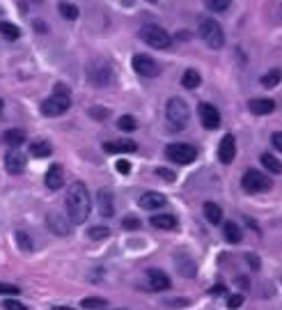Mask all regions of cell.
Returning a JSON list of instances; mask_svg holds the SVG:
<instances>
[{
    "mask_svg": "<svg viewBox=\"0 0 282 310\" xmlns=\"http://www.w3.org/2000/svg\"><path fill=\"white\" fill-rule=\"evenodd\" d=\"M90 191L83 181H73L67 191V211H69V221L71 223H85L90 216Z\"/></svg>",
    "mask_w": 282,
    "mask_h": 310,
    "instance_id": "cell-1",
    "label": "cell"
},
{
    "mask_svg": "<svg viewBox=\"0 0 282 310\" xmlns=\"http://www.w3.org/2000/svg\"><path fill=\"white\" fill-rule=\"evenodd\" d=\"M69 106H71L69 87L62 85V83H58V85L53 87V95L48 97L46 101H42V115H46V117H58V115H62V113H67Z\"/></svg>",
    "mask_w": 282,
    "mask_h": 310,
    "instance_id": "cell-2",
    "label": "cell"
},
{
    "mask_svg": "<svg viewBox=\"0 0 282 310\" xmlns=\"http://www.w3.org/2000/svg\"><path fill=\"white\" fill-rule=\"evenodd\" d=\"M165 117L170 122V129L181 131L188 126V120H191V111H188V103L181 99V97H172L165 103Z\"/></svg>",
    "mask_w": 282,
    "mask_h": 310,
    "instance_id": "cell-3",
    "label": "cell"
},
{
    "mask_svg": "<svg viewBox=\"0 0 282 310\" xmlns=\"http://www.w3.org/2000/svg\"><path fill=\"white\" fill-rule=\"evenodd\" d=\"M197 32L209 48H222V44H225V32H222L220 23L216 19H202Z\"/></svg>",
    "mask_w": 282,
    "mask_h": 310,
    "instance_id": "cell-4",
    "label": "cell"
},
{
    "mask_svg": "<svg viewBox=\"0 0 282 310\" xmlns=\"http://www.w3.org/2000/svg\"><path fill=\"white\" fill-rule=\"evenodd\" d=\"M241 186H243L246 193H264V191H269L271 186H273V181L269 179V177L264 175V172L250 168L243 172V177H241Z\"/></svg>",
    "mask_w": 282,
    "mask_h": 310,
    "instance_id": "cell-5",
    "label": "cell"
},
{
    "mask_svg": "<svg viewBox=\"0 0 282 310\" xmlns=\"http://www.w3.org/2000/svg\"><path fill=\"white\" fill-rule=\"evenodd\" d=\"M140 37L145 44H149L152 48H170L172 46V37L163 30L161 26H154V23H147V26L140 28Z\"/></svg>",
    "mask_w": 282,
    "mask_h": 310,
    "instance_id": "cell-6",
    "label": "cell"
},
{
    "mask_svg": "<svg viewBox=\"0 0 282 310\" xmlns=\"http://www.w3.org/2000/svg\"><path fill=\"white\" fill-rule=\"evenodd\" d=\"M165 156L172 163L188 166L197 159V150L193 145H188V142H172V145L165 147Z\"/></svg>",
    "mask_w": 282,
    "mask_h": 310,
    "instance_id": "cell-7",
    "label": "cell"
},
{
    "mask_svg": "<svg viewBox=\"0 0 282 310\" xmlns=\"http://www.w3.org/2000/svg\"><path fill=\"white\" fill-rule=\"evenodd\" d=\"M87 78L94 85H108L112 81V67L106 60H92L87 67Z\"/></svg>",
    "mask_w": 282,
    "mask_h": 310,
    "instance_id": "cell-8",
    "label": "cell"
},
{
    "mask_svg": "<svg viewBox=\"0 0 282 310\" xmlns=\"http://www.w3.org/2000/svg\"><path fill=\"white\" fill-rule=\"evenodd\" d=\"M197 115H200V122L206 131H216L220 126V113L211 103H200L197 106Z\"/></svg>",
    "mask_w": 282,
    "mask_h": 310,
    "instance_id": "cell-9",
    "label": "cell"
},
{
    "mask_svg": "<svg viewBox=\"0 0 282 310\" xmlns=\"http://www.w3.org/2000/svg\"><path fill=\"white\" fill-rule=\"evenodd\" d=\"M133 69H136L140 76H145V78H154V76L161 74L158 62L154 60V58H149V56H136V58H133Z\"/></svg>",
    "mask_w": 282,
    "mask_h": 310,
    "instance_id": "cell-10",
    "label": "cell"
},
{
    "mask_svg": "<svg viewBox=\"0 0 282 310\" xmlns=\"http://www.w3.org/2000/svg\"><path fill=\"white\" fill-rule=\"evenodd\" d=\"M5 170H7L9 175H21V172L26 170V156L12 147V150L5 154Z\"/></svg>",
    "mask_w": 282,
    "mask_h": 310,
    "instance_id": "cell-11",
    "label": "cell"
},
{
    "mask_svg": "<svg viewBox=\"0 0 282 310\" xmlns=\"http://www.w3.org/2000/svg\"><path fill=\"white\" fill-rule=\"evenodd\" d=\"M234 156H236V140L232 134H225L218 145V159H220V163L227 166L234 161Z\"/></svg>",
    "mask_w": 282,
    "mask_h": 310,
    "instance_id": "cell-12",
    "label": "cell"
},
{
    "mask_svg": "<svg viewBox=\"0 0 282 310\" xmlns=\"http://www.w3.org/2000/svg\"><path fill=\"white\" fill-rule=\"evenodd\" d=\"M147 283H149V287L154 289V292H165V289L172 287V280L167 278V273L161 271V269H149V271H147Z\"/></svg>",
    "mask_w": 282,
    "mask_h": 310,
    "instance_id": "cell-13",
    "label": "cell"
},
{
    "mask_svg": "<svg viewBox=\"0 0 282 310\" xmlns=\"http://www.w3.org/2000/svg\"><path fill=\"white\" fill-rule=\"evenodd\" d=\"M97 205H99V214L103 218H110L115 214V203H112V193L108 189H99L97 193Z\"/></svg>",
    "mask_w": 282,
    "mask_h": 310,
    "instance_id": "cell-14",
    "label": "cell"
},
{
    "mask_svg": "<svg viewBox=\"0 0 282 310\" xmlns=\"http://www.w3.org/2000/svg\"><path fill=\"white\" fill-rule=\"evenodd\" d=\"M165 195L158 193V191H147V193L140 195V207L142 209H161V207H165Z\"/></svg>",
    "mask_w": 282,
    "mask_h": 310,
    "instance_id": "cell-15",
    "label": "cell"
},
{
    "mask_svg": "<svg viewBox=\"0 0 282 310\" xmlns=\"http://www.w3.org/2000/svg\"><path fill=\"white\" fill-rule=\"evenodd\" d=\"M46 221H48V228H51L58 237H67V234L71 232V221H64L60 214H55V211H53V214H48Z\"/></svg>",
    "mask_w": 282,
    "mask_h": 310,
    "instance_id": "cell-16",
    "label": "cell"
},
{
    "mask_svg": "<svg viewBox=\"0 0 282 310\" xmlns=\"http://www.w3.org/2000/svg\"><path fill=\"white\" fill-rule=\"evenodd\" d=\"M248 108H250V113H255V115H271V113L275 111V101L266 99V97H257V99L248 101Z\"/></svg>",
    "mask_w": 282,
    "mask_h": 310,
    "instance_id": "cell-17",
    "label": "cell"
},
{
    "mask_svg": "<svg viewBox=\"0 0 282 310\" xmlns=\"http://www.w3.org/2000/svg\"><path fill=\"white\" fill-rule=\"evenodd\" d=\"M46 186L51 191H58V189H62V181H64V172H62V166L60 163H53L51 168H48L46 172Z\"/></svg>",
    "mask_w": 282,
    "mask_h": 310,
    "instance_id": "cell-18",
    "label": "cell"
},
{
    "mask_svg": "<svg viewBox=\"0 0 282 310\" xmlns=\"http://www.w3.org/2000/svg\"><path fill=\"white\" fill-rule=\"evenodd\" d=\"M103 150H106L108 154H120V152H136L138 145H136V140H110L103 145Z\"/></svg>",
    "mask_w": 282,
    "mask_h": 310,
    "instance_id": "cell-19",
    "label": "cell"
},
{
    "mask_svg": "<svg viewBox=\"0 0 282 310\" xmlns=\"http://www.w3.org/2000/svg\"><path fill=\"white\" fill-rule=\"evenodd\" d=\"M149 223L154 225V228H158V230H175L177 225H179L172 214H154L149 218Z\"/></svg>",
    "mask_w": 282,
    "mask_h": 310,
    "instance_id": "cell-20",
    "label": "cell"
},
{
    "mask_svg": "<svg viewBox=\"0 0 282 310\" xmlns=\"http://www.w3.org/2000/svg\"><path fill=\"white\" fill-rule=\"evenodd\" d=\"M222 234H225V239L230 241V244H239L241 237H243V234H241V228L234 223V221H227V223L222 225Z\"/></svg>",
    "mask_w": 282,
    "mask_h": 310,
    "instance_id": "cell-21",
    "label": "cell"
},
{
    "mask_svg": "<svg viewBox=\"0 0 282 310\" xmlns=\"http://www.w3.org/2000/svg\"><path fill=\"white\" fill-rule=\"evenodd\" d=\"M259 161H261V166H264L269 172H273V175H282V163L278 159H275L271 152H264V154L259 156Z\"/></svg>",
    "mask_w": 282,
    "mask_h": 310,
    "instance_id": "cell-22",
    "label": "cell"
},
{
    "mask_svg": "<svg viewBox=\"0 0 282 310\" xmlns=\"http://www.w3.org/2000/svg\"><path fill=\"white\" fill-rule=\"evenodd\" d=\"M5 142H7L9 147H14V150H18V145H23L26 142V131H21V129H9V131H5Z\"/></svg>",
    "mask_w": 282,
    "mask_h": 310,
    "instance_id": "cell-23",
    "label": "cell"
},
{
    "mask_svg": "<svg viewBox=\"0 0 282 310\" xmlns=\"http://www.w3.org/2000/svg\"><path fill=\"white\" fill-rule=\"evenodd\" d=\"M200 83H202L200 71H195V69H186L184 76H181V85L186 90H195V87H200Z\"/></svg>",
    "mask_w": 282,
    "mask_h": 310,
    "instance_id": "cell-24",
    "label": "cell"
},
{
    "mask_svg": "<svg viewBox=\"0 0 282 310\" xmlns=\"http://www.w3.org/2000/svg\"><path fill=\"white\" fill-rule=\"evenodd\" d=\"M204 216L211 225H218L222 221V209L216 203H204Z\"/></svg>",
    "mask_w": 282,
    "mask_h": 310,
    "instance_id": "cell-25",
    "label": "cell"
},
{
    "mask_svg": "<svg viewBox=\"0 0 282 310\" xmlns=\"http://www.w3.org/2000/svg\"><path fill=\"white\" fill-rule=\"evenodd\" d=\"M0 34H3L7 42H16V39L21 37V30H18L14 23H9V21H0Z\"/></svg>",
    "mask_w": 282,
    "mask_h": 310,
    "instance_id": "cell-26",
    "label": "cell"
},
{
    "mask_svg": "<svg viewBox=\"0 0 282 310\" xmlns=\"http://www.w3.org/2000/svg\"><path fill=\"white\" fill-rule=\"evenodd\" d=\"M280 81H282V71H280V69H271V71H266L264 76L259 78V83L264 87H275Z\"/></svg>",
    "mask_w": 282,
    "mask_h": 310,
    "instance_id": "cell-27",
    "label": "cell"
},
{
    "mask_svg": "<svg viewBox=\"0 0 282 310\" xmlns=\"http://www.w3.org/2000/svg\"><path fill=\"white\" fill-rule=\"evenodd\" d=\"M51 152H53V147H51V142H46V140H37V142H32V145H30V154L37 156V159L48 156Z\"/></svg>",
    "mask_w": 282,
    "mask_h": 310,
    "instance_id": "cell-28",
    "label": "cell"
},
{
    "mask_svg": "<svg viewBox=\"0 0 282 310\" xmlns=\"http://www.w3.org/2000/svg\"><path fill=\"white\" fill-rule=\"evenodd\" d=\"M58 12H60L64 19H69V21H76L78 19V7L71 3H60L58 5Z\"/></svg>",
    "mask_w": 282,
    "mask_h": 310,
    "instance_id": "cell-29",
    "label": "cell"
},
{
    "mask_svg": "<svg viewBox=\"0 0 282 310\" xmlns=\"http://www.w3.org/2000/svg\"><path fill=\"white\" fill-rule=\"evenodd\" d=\"M87 237L94 239V241H103L110 237V230L106 228V225H94V228L87 230Z\"/></svg>",
    "mask_w": 282,
    "mask_h": 310,
    "instance_id": "cell-30",
    "label": "cell"
},
{
    "mask_svg": "<svg viewBox=\"0 0 282 310\" xmlns=\"http://www.w3.org/2000/svg\"><path fill=\"white\" fill-rule=\"evenodd\" d=\"M117 126L128 134V131H136L138 129V122H136V117H133V115H122L120 120H117Z\"/></svg>",
    "mask_w": 282,
    "mask_h": 310,
    "instance_id": "cell-31",
    "label": "cell"
},
{
    "mask_svg": "<svg viewBox=\"0 0 282 310\" xmlns=\"http://www.w3.org/2000/svg\"><path fill=\"white\" fill-rule=\"evenodd\" d=\"M204 5L211 9V12H227L232 0H204Z\"/></svg>",
    "mask_w": 282,
    "mask_h": 310,
    "instance_id": "cell-32",
    "label": "cell"
},
{
    "mask_svg": "<svg viewBox=\"0 0 282 310\" xmlns=\"http://www.w3.org/2000/svg\"><path fill=\"white\" fill-rule=\"evenodd\" d=\"M16 244L21 250H32V241L26 232H16Z\"/></svg>",
    "mask_w": 282,
    "mask_h": 310,
    "instance_id": "cell-33",
    "label": "cell"
},
{
    "mask_svg": "<svg viewBox=\"0 0 282 310\" xmlns=\"http://www.w3.org/2000/svg\"><path fill=\"white\" fill-rule=\"evenodd\" d=\"M106 299H101V297H92V299H85L83 301V308H106Z\"/></svg>",
    "mask_w": 282,
    "mask_h": 310,
    "instance_id": "cell-34",
    "label": "cell"
},
{
    "mask_svg": "<svg viewBox=\"0 0 282 310\" xmlns=\"http://www.w3.org/2000/svg\"><path fill=\"white\" fill-rule=\"evenodd\" d=\"M18 292H21V289H18L16 285H9V283H0V294H3V297H16Z\"/></svg>",
    "mask_w": 282,
    "mask_h": 310,
    "instance_id": "cell-35",
    "label": "cell"
},
{
    "mask_svg": "<svg viewBox=\"0 0 282 310\" xmlns=\"http://www.w3.org/2000/svg\"><path fill=\"white\" fill-rule=\"evenodd\" d=\"M241 303H243V294H232V297H227V308L230 310L241 308Z\"/></svg>",
    "mask_w": 282,
    "mask_h": 310,
    "instance_id": "cell-36",
    "label": "cell"
},
{
    "mask_svg": "<svg viewBox=\"0 0 282 310\" xmlns=\"http://www.w3.org/2000/svg\"><path fill=\"white\" fill-rule=\"evenodd\" d=\"M3 308H5V310H28L21 301H16V299H5Z\"/></svg>",
    "mask_w": 282,
    "mask_h": 310,
    "instance_id": "cell-37",
    "label": "cell"
},
{
    "mask_svg": "<svg viewBox=\"0 0 282 310\" xmlns=\"http://www.w3.org/2000/svg\"><path fill=\"white\" fill-rule=\"evenodd\" d=\"M122 228L124 230H138L140 228V221H138L136 216H126V218L122 221Z\"/></svg>",
    "mask_w": 282,
    "mask_h": 310,
    "instance_id": "cell-38",
    "label": "cell"
},
{
    "mask_svg": "<svg viewBox=\"0 0 282 310\" xmlns=\"http://www.w3.org/2000/svg\"><path fill=\"white\" fill-rule=\"evenodd\" d=\"M156 175H158V177H163V179H167V181H175V179H177L175 172L167 170V168H156Z\"/></svg>",
    "mask_w": 282,
    "mask_h": 310,
    "instance_id": "cell-39",
    "label": "cell"
},
{
    "mask_svg": "<svg viewBox=\"0 0 282 310\" xmlns=\"http://www.w3.org/2000/svg\"><path fill=\"white\" fill-rule=\"evenodd\" d=\"M90 115L97 117V120H106V117H108V111H106V108H101V106H94L92 111H90Z\"/></svg>",
    "mask_w": 282,
    "mask_h": 310,
    "instance_id": "cell-40",
    "label": "cell"
},
{
    "mask_svg": "<svg viewBox=\"0 0 282 310\" xmlns=\"http://www.w3.org/2000/svg\"><path fill=\"white\" fill-rule=\"evenodd\" d=\"M115 168H117V172H120V175H128V172H131V163H128V161H117L115 163Z\"/></svg>",
    "mask_w": 282,
    "mask_h": 310,
    "instance_id": "cell-41",
    "label": "cell"
},
{
    "mask_svg": "<svg viewBox=\"0 0 282 310\" xmlns=\"http://www.w3.org/2000/svg\"><path fill=\"white\" fill-rule=\"evenodd\" d=\"M271 142H273V147L282 154V131H275V134L271 136Z\"/></svg>",
    "mask_w": 282,
    "mask_h": 310,
    "instance_id": "cell-42",
    "label": "cell"
},
{
    "mask_svg": "<svg viewBox=\"0 0 282 310\" xmlns=\"http://www.w3.org/2000/svg\"><path fill=\"white\" fill-rule=\"evenodd\" d=\"M209 292H211V294H214V297H222V294H225V292H227V289H225V285H216V287H211V289H209Z\"/></svg>",
    "mask_w": 282,
    "mask_h": 310,
    "instance_id": "cell-43",
    "label": "cell"
},
{
    "mask_svg": "<svg viewBox=\"0 0 282 310\" xmlns=\"http://www.w3.org/2000/svg\"><path fill=\"white\" fill-rule=\"evenodd\" d=\"M53 310H73V308H69V306H55Z\"/></svg>",
    "mask_w": 282,
    "mask_h": 310,
    "instance_id": "cell-44",
    "label": "cell"
},
{
    "mask_svg": "<svg viewBox=\"0 0 282 310\" xmlns=\"http://www.w3.org/2000/svg\"><path fill=\"white\" fill-rule=\"evenodd\" d=\"M3 108H5V103H3V99H0V113H3Z\"/></svg>",
    "mask_w": 282,
    "mask_h": 310,
    "instance_id": "cell-45",
    "label": "cell"
},
{
    "mask_svg": "<svg viewBox=\"0 0 282 310\" xmlns=\"http://www.w3.org/2000/svg\"><path fill=\"white\" fill-rule=\"evenodd\" d=\"M149 3H158V0H149Z\"/></svg>",
    "mask_w": 282,
    "mask_h": 310,
    "instance_id": "cell-46",
    "label": "cell"
}]
</instances>
